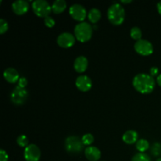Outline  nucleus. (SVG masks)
Wrapping results in <instances>:
<instances>
[{"label":"nucleus","mask_w":161,"mask_h":161,"mask_svg":"<svg viewBox=\"0 0 161 161\" xmlns=\"http://www.w3.org/2000/svg\"><path fill=\"white\" fill-rule=\"evenodd\" d=\"M28 97V92L25 88L16 86L10 94L11 102L17 105H21L26 102Z\"/></svg>","instance_id":"423d86ee"},{"label":"nucleus","mask_w":161,"mask_h":161,"mask_svg":"<svg viewBox=\"0 0 161 161\" xmlns=\"http://www.w3.org/2000/svg\"><path fill=\"white\" fill-rule=\"evenodd\" d=\"M150 75H152L153 77L156 76V75H158L159 73V69L157 67H152L150 69Z\"/></svg>","instance_id":"c85d7f7f"},{"label":"nucleus","mask_w":161,"mask_h":161,"mask_svg":"<svg viewBox=\"0 0 161 161\" xmlns=\"http://www.w3.org/2000/svg\"><path fill=\"white\" fill-rule=\"evenodd\" d=\"M75 86L83 92H86L90 91L92 87V81L91 78L86 75H79L75 80Z\"/></svg>","instance_id":"9b49d317"},{"label":"nucleus","mask_w":161,"mask_h":161,"mask_svg":"<svg viewBox=\"0 0 161 161\" xmlns=\"http://www.w3.org/2000/svg\"><path fill=\"white\" fill-rule=\"evenodd\" d=\"M74 69L79 73H83L88 67V59L85 56H79L75 58L73 64Z\"/></svg>","instance_id":"2eb2a0df"},{"label":"nucleus","mask_w":161,"mask_h":161,"mask_svg":"<svg viewBox=\"0 0 161 161\" xmlns=\"http://www.w3.org/2000/svg\"><path fill=\"white\" fill-rule=\"evenodd\" d=\"M133 86L137 91L143 94H150L153 91L156 86V81L150 74H137L133 79Z\"/></svg>","instance_id":"f257e3e1"},{"label":"nucleus","mask_w":161,"mask_h":161,"mask_svg":"<svg viewBox=\"0 0 161 161\" xmlns=\"http://www.w3.org/2000/svg\"><path fill=\"white\" fill-rule=\"evenodd\" d=\"M131 161H151V159L145 153H138L132 157Z\"/></svg>","instance_id":"412c9836"},{"label":"nucleus","mask_w":161,"mask_h":161,"mask_svg":"<svg viewBox=\"0 0 161 161\" xmlns=\"http://www.w3.org/2000/svg\"><path fill=\"white\" fill-rule=\"evenodd\" d=\"M9 157L4 149H0V161H8Z\"/></svg>","instance_id":"bb28decb"},{"label":"nucleus","mask_w":161,"mask_h":161,"mask_svg":"<svg viewBox=\"0 0 161 161\" xmlns=\"http://www.w3.org/2000/svg\"><path fill=\"white\" fill-rule=\"evenodd\" d=\"M64 147L69 153L79 154L83 151L84 145L80 137L69 136L65 139Z\"/></svg>","instance_id":"20e7f679"},{"label":"nucleus","mask_w":161,"mask_h":161,"mask_svg":"<svg viewBox=\"0 0 161 161\" xmlns=\"http://www.w3.org/2000/svg\"><path fill=\"white\" fill-rule=\"evenodd\" d=\"M33 12L39 17H48L52 11V6L46 0H35L31 5Z\"/></svg>","instance_id":"39448f33"},{"label":"nucleus","mask_w":161,"mask_h":161,"mask_svg":"<svg viewBox=\"0 0 161 161\" xmlns=\"http://www.w3.org/2000/svg\"><path fill=\"white\" fill-rule=\"evenodd\" d=\"M82 141L84 146H91V144L94 142V137L93 136L92 134H85L83 137H82Z\"/></svg>","instance_id":"4be33fe9"},{"label":"nucleus","mask_w":161,"mask_h":161,"mask_svg":"<svg viewBox=\"0 0 161 161\" xmlns=\"http://www.w3.org/2000/svg\"><path fill=\"white\" fill-rule=\"evenodd\" d=\"M75 36L70 32H63L58 36L57 39V42L58 46L62 48H70L75 44Z\"/></svg>","instance_id":"9d476101"},{"label":"nucleus","mask_w":161,"mask_h":161,"mask_svg":"<svg viewBox=\"0 0 161 161\" xmlns=\"http://www.w3.org/2000/svg\"><path fill=\"white\" fill-rule=\"evenodd\" d=\"M27 84H28V80H27V79L25 78V77H21V78H20V80H19L18 85H17V86H19L20 87L22 88H25Z\"/></svg>","instance_id":"cd10ccee"},{"label":"nucleus","mask_w":161,"mask_h":161,"mask_svg":"<svg viewBox=\"0 0 161 161\" xmlns=\"http://www.w3.org/2000/svg\"><path fill=\"white\" fill-rule=\"evenodd\" d=\"M156 161H161V157H160V158H158V159H157V160H156Z\"/></svg>","instance_id":"473e14b6"},{"label":"nucleus","mask_w":161,"mask_h":161,"mask_svg":"<svg viewBox=\"0 0 161 161\" xmlns=\"http://www.w3.org/2000/svg\"><path fill=\"white\" fill-rule=\"evenodd\" d=\"M135 50L138 54L142 56H149L153 52V47L152 42L147 39H140L135 43Z\"/></svg>","instance_id":"0eeeda50"},{"label":"nucleus","mask_w":161,"mask_h":161,"mask_svg":"<svg viewBox=\"0 0 161 161\" xmlns=\"http://www.w3.org/2000/svg\"><path fill=\"white\" fill-rule=\"evenodd\" d=\"M75 39L80 42H86L91 39L93 35V28L87 22H80L74 28Z\"/></svg>","instance_id":"7ed1b4c3"},{"label":"nucleus","mask_w":161,"mask_h":161,"mask_svg":"<svg viewBox=\"0 0 161 161\" xmlns=\"http://www.w3.org/2000/svg\"><path fill=\"white\" fill-rule=\"evenodd\" d=\"M135 146H136L137 150L139 151V153H145L149 149V143L146 139L142 138V139H138Z\"/></svg>","instance_id":"6ab92c4d"},{"label":"nucleus","mask_w":161,"mask_h":161,"mask_svg":"<svg viewBox=\"0 0 161 161\" xmlns=\"http://www.w3.org/2000/svg\"><path fill=\"white\" fill-rule=\"evenodd\" d=\"M123 141L127 145L136 144L138 141V134L134 130H127L123 135Z\"/></svg>","instance_id":"dca6fc26"},{"label":"nucleus","mask_w":161,"mask_h":161,"mask_svg":"<svg viewBox=\"0 0 161 161\" xmlns=\"http://www.w3.org/2000/svg\"><path fill=\"white\" fill-rule=\"evenodd\" d=\"M107 17L113 25H120L125 19V9L119 3H113L107 10Z\"/></svg>","instance_id":"f03ea898"},{"label":"nucleus","mask_w":161,"mask_h":161,"mask_svg":"<svg viewBox=\"0 0 161 161\" xmlns=\"http://www.w3.org/2000/svg\"><path fill=\"white\" fill-rule=\"evenodd\" d=\"M131 0H129V1H121V3H131Z\"/></svg>","instance_id":"2f4dec72"},{"label":"nucleus","mask_w":161,"mask_h":161,"mask_svg":"<svg viewBox=\"0 0 161 161\" xmlns=\"http://www.w3.org/2000/svg\"><path fill=\"white\" fill-rule=\"evenodd\" d=\"M157 10H158L159 14L161 15V1H160L158 3H157Z\"/></svg>","instance_id":"c756f323"},{"label":"nucleus","mask_w":161,"mask_h":161,"mask_svg":"<svg viewBox=\"0 0 161 161\" xmlns=\"http://www.w3.org/2000/svg\"><path fill=\"white\" fill-rule=\"evenodd\" d=\"M8 28H9L8 22L3 18L0 19V34H4V33H6L7 31Z\"/></svg>","instance_id":"b1692460"},{"label":"nucleus","mask_w":161,"mask_h":161,"mask_svg":"<svg viewBox=\"0 0 161 161\" xmlns=\"http://www.w3.org/2000/svg\"><path fill=\"white\" fill-rule=\"evenodd\" d=\"M69 14L74 20L80 23V22H83V20L87 17L88 14L86 12V8L83 5L75 3V4L72 5L69 8Z\"/></svg>","instance_id":"6e6552de"},{"label":"nucleus","mask_w":161,"mask_h":161,"mask_svg":"<svg viewBox=\"0 0 161 161\" xmlns=\"http://www.w3.org/2000/svg\"><path fill=\"white\" fill-rule=\"evenodd\" d=\"M17 143L19 146L20 147L26 148L28 146V138L26 135H21L20 136L17 137Z\"/></svg>","instance_id":"5701e85b"},{"label":"nucleus","mask_w":161,"mask_h":161,"mask_svg":"<svg viewBox=\"0 0 161 161\" xmlns=\"http://www.w3.org/2000/svg\"><path fill=\"white\" fill-rule=\"evenodd\" d=\"M152 153L153 155L158 156L161 153V146L159 143H155L152 147Z\"/></svg>","instance_id":"a878e982"},{"label":"nucleus","mask_w":161,"mask_h":161,"mask_svg":"<svg viewBox=\"0 0 161 161\" xmlns=\"http://www.w3.org/2000/svg\"><path fill=\"white\" fill-rule=\"evenodd\" d=\"M67 7V3L64 0H55L52 4V11L56 14L64 12Z\"/></svg>","instance_id":"f3484780"},{"label":"nucleus","mask_w":161,"mask_h":161,"mask_svg":"<svg viewBox=\"0 0 161 161\" xmlns=\"http://www.w3.org/2000/svg\"><path fill=\"white\" fill-rule=\"evenodd\" d=\"M130 37L132 38L135 40L138 41L140 39H142V33L141 29H140L138 27H133V28L130 29Z\"/></svg>","instance_id":"aec40b11"},{"label":"nucleus","mask_w":161,"mask_h":161,"mask_svg":"<svg viewBox=\"0 0 161 161\" xmlns=\"http://www.w3.org/2000/svg\"><path fill=\"white\" fill-rule=\"evenodd\" d=\"M101 17H102V13L97 8H93L88 12L87 17L90 21L93 24H95L100 20Z\"/></svg>","instance_id":"a211bd4d"},{"label":"nucleus","mask_w":161,"mask_h":161,"mask_svg":"<svg viewBox=\"0 0 161 161\" xmlns=\"http://www.w3.org/2000/svg\"><path fill=\"white\" fill-rule=\"evenodd\" d=\"M157 83H158L159 86H161V74H160V75H157Z\"/></svg>","instance_id":"7c9ffc66"},{"label":"nucleus","mask_w":161,"mask_h":161,"mask_svg":"<svg viewBox=\"0 0 161 161\" xmlns=\"http://www.w3.org/2000/svg\"><path fill=\"white\" fill-rule=\"evenodd\" d=\"M4 79L9 83H16L20 80L19 72L14 68H7L3 72Z\"/></svg>","instance_id":"4468645a"},{"label":"nucleus","mask_w":161,"mask_h":161,"mask_svg":"<svg viewBox=\"0 0 161 161\" xmlns=\"http://www.w3.org/2000/svg\"><path fill=\"white\" fill-rule=\"evenodd\" d=\"M44 24L47 28H53L55 25V20H53V17L48 16L44 18Z\"/></svg>","instance_id":"393cba45"},{"label":"nucleus","mask_w":161,"mask_h":161,"mask_svg":"<svg viewBox=\"0 0 161 161\" xmlns=\"http://www.w3.org/2000/svg\"><path fill=\"white\" fill-rule=\"evenodd\" d=\"M40 157V149L35 144H29L24 151V157L26 161H39Z\"/></svg>","instance_id":"1a4fd4ad"},{"label":"nucleus","mask_w":161,"mask_h":161,"mask_svg":"<svg viewBox=\"0 0 161 161\" xmlns=\"http://www.w3.org/2000/svg\"><path fill=\"white\" fill-rule=\"evenodd\" d=\"M84 154L86 158L90 161H97L100 160L102 153L98 148L95 146H88L85 149Z\"/></svg>","instance_id":"ddd939ff"},{"label":"nucleus","mask_w":161,"mask_h":161,"mask_svg":"<svg viewBox=\"0 0 161 161\" xmlns=\"http://www.w3.org/2000/svg\"><path fill=\"white\" fill-rule=\"evenodd\" d=\"M29 3L25 0H17L12 3V9L17 15H23L28 11Z\"/></svg>","instance_id":"f8f14e48"}]
</instances>
